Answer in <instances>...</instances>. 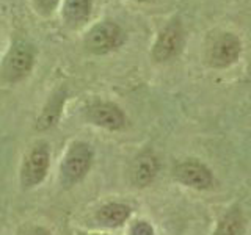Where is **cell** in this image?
<instances>
[{"label": "cell", "instance_id": "obj_1", "mask_svg": "<svg viewBox=\"0 0 251 235\" xmlns=\"http://www.w3.org/2000/svg\"><path fill=\"white\" fill-rule=\"evenodd\" d=\"M93 147L83 141L69 144L60 163V184L63 188H71L82 182L93 164Z\"/></svg>", "mask_w": 251, "mask_h": 235}, {"label": "cell", "instance_id": "obj_2", "mask_svg": "<svg viewBox=\"0 0 251 235\" xmlns=\"http://www.w3.org/2000/svg\"><path fill=\"white\" fill-rule=\"evenodd\" d=\"M50 168V149L46 141H39L25 154L21 164V185L24 190H30L41 185Z\"/></svg>", "mask_w": 251, "mask_h": 235}, {"label": "cell", "instance_id": "obj_3", "mask_svg": "<svg viewBox=\"0 0 251 235\" xmlns=\"http://www.w3.org/2000/svg\"><path fill=\"white\" fill-rule=\"evenodd\" d=\"M35 61V53L30 46L16 43L3 60L2 70L8 82H19L28 75Z\"/></svg>", "mask_w": 251, "mask_h": 235}, {"label": "cell", "instance_id": "obj_4", "mask_svg": "<svg viewBox=\"0 0 251 235\" xmlns=\"http://www.w3.org/2000/svg\"><path fill=\"white\" fill-rule=\"evenodd\" d=\"M123 43V31L113 22H100L94 25L85 38V47L93 53H108Z\"/></svg>", "mask_w": 251, "mask_h": 235}, {"label": "cell", "instance_id": "obj_5", "mask_svg": "<svg viewBox=\"0 0 251 235\" xmlns=\"http://www.w3.org/2000/svg\"><path fill=\"white\" fill-rule=\"evenodd\" d=\"M86 119L98 127L107 129V130H120L126 125V116L116 107L110 102H98L86 110Z\"/></svg>", "mask_w": 251, "mask_h": 235}, {"label": "cell", "instance_id": "obj_6", "mask_svg": "<svg viewBox=\"0 0 251 235\" xmlns=\"http://www.w3.org/2000/svg\"><path fill=\"white\" fill-rule=\"evenodd\" d=\"M240 53V41L237 36L231 33L222 35L212 46L210 52V60L212 65L218 68L229 66L239 58Z\"/></svg>", "mask_w": 251, "mask_h": 235}, {"label": "cell", "instance_id": "obj_7", "mask_svg": "<svg viewBox=\"0 0 251 235\" xmlns=\"http://www.w3.org/2000/svg\"><path fill=\"white\" fill-rule=\"evenodd\" d=\"M180 41H182V31L177 22H173L159 35V39L154 46L152 57L157 61H165L176 55L179 50Z\"/></svg>", "mask_w": 251, "mask_h": 235}, {"label": "cell", "instance_id": "obj_8", "mask_svg": "<svg viewBox=\"0 0 251 235\" xmlns=\"http://www.w3.org/2000/svg\"><path fill=\"white\" fill-rule=\"evenodd\" d=\"M176 177L193 188H207L212 184L210 171L200 162H184L176 168Z\"/></svg>", "mask_w": 251, "mask_h": 235}, {"label": "cell", "instance_id": "obj_9", "mask_svg": "<svg viewBox=\"0 0 251 235\" xmlns=\"http://www.w3.org/2000/svg\"><path fill=\"white\" fill-rule=\"evenodd\" d=\"M159 171V162L151 152L141 154L132 166V182L137 187H146L154 180Z\"/></svg>", "mask_w": 251, "mask_h": 235}, {"label": "cell", "instance_id": "obj_10", "mask_svg": "<svg viewBox=\"0 0 251 235\" xmlns=\"http://www.w3.org/2000/svg\"><path fill=\"white\" fill-rule=\"evenodd\" d=\"M129 216H130V207L120 202L105 204V206H102L96 213V219L105 227L121 226L127 221Z\"/></svg>", "mask_w": 251, "mask_h": 235}, {"label": "cell", "instance_id": "obj_11", "mask_svg": "<svg viewBox=\"0 0 251 235\" xmlns=\"http://www.w3.org/2000/svg\"><path fill=\"white\" fill-rule=\"evenodd\" d=\"M63 104H65V93L63 91L55 93L50 97V100L46 104L43 113L39 115L38 121H36V129L38 130H47V129L53 127V125L57 124L60 115H61Z\"/></svg>", "mask_w": 251, "mask_h": 235}, {"label": "cell", "instance_id": "obj_12", "mask_svg": "<svg viewBox=\"0 0 251 235\" xmlns=\"http://www.w3.org/2000/svg\"><path fill=\"white\" fill-rule=\"evenodd\" d=\"M91 11V0H66L63 16L69 24H82L88 19Z\"/></svg>", "mask_w": 251, "mask_h": 235}, {"label": "cell", "instance_id": "obj_13", "mask_svg": "<svg viewBox=\"0 0 251 235\" xmlns=\"http://www.w3.org/2000/svg\"><path fill=\"white\" fill-rule=\"evenodd\" d=\"M242 234H243V218L240 212L235 209L231 210L220 221L214 235H242Z\"/></svg>", "mask_w": 251, "mask_h": 235}, {"label": "cell", "instance_id": "obj_14", "mask_svg": "<svg viewBox=\"0 0 251 235\" xmlns=\"http://www.w3.org/2000/svg\"><path fill=\"white\" fill-rule=\"evenodd\" d=\"M130 235H154L152 227L146 221H137L130 227Z\"/></svg>", "mask_w": 251, "mask_h": 235}, {"label": "cell", "instance_id": "obj_15", "mask_svg": "<svg viewBox=\"0 0 251 235\" xmlns=\"http://www.w3.org/2000/svg\"><path fill=\"white\" fill-rule=\"evenodd\" d=\"M57 3L58 0H35V5L41 13H50L57 6Z\"/></svg>", "mask_w": 251, "mask_h": 235}, {"label": "cell", "instance_id": "obj_16", "mask_svg": "<svg viewBox=\"0 0 251 235\" xmlns=\"http://www.w3.org/2000/svg\"><path fill=\"white\" fill-rule=\"evenodd\" d=\"M24 235H52V232L44 226H31L25 231Z\"/></svg>", "mask_w": 251, "mask_h": 235}]
</instances>
